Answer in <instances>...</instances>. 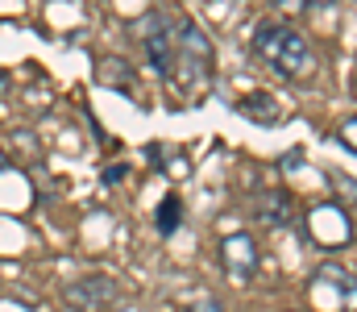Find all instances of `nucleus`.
Instances as JSON below:
<instances>
[{
  "instance_id": "nucleus-1",
  "label": "nucleus",
  "mask_w": 357,
  "mask_h": 312,
  "mask_svg": "<svg viewBox=\"0 0 357 312\" xmlns=\"http://www.w3.org/2000/svg\"><path fill=\"white\" fill-rule=\"evenodd\" d=\"M254 50L266 59L278 75H287V80H299V75H307V71L316 67L312 46H307L303 34H295L291 25H262V29L254 34Z\"/></svg>"
},
{
  "instance_id": "nucleus-2",
  "label": "nucleus",
  "mask_w": 357,
  "mask_h": 312,
  "mask_svg": "<svg viewBox=\"0 0 357 312\" xmlns=\"http://www.w3.org/2000/svg\"><path fill=\"white\" fill-rule=\"evenodd\" d=\"M175 63L187 67V75H212V46L191 21H183V29L175 34Z\"/></svg>"
},
{
  "instance_id": "nucleus-3",
  "label": "nucleus",
  "mask_w": 357,
  "mask_h": 312,
  "mask_svg": "<svg viewBox=\"0 0 357 312\" xmlns=\"http://www.w3.org/2000/svg\"><path fill=\"white\" fill-rule=\"evenodd\" d=\"M116 300V283L104 279V275H88V279H75L67 288V304L75 312H108Z\"/></svg>"
},
{
  "instance_id": "nucleus-4",
  "label": "nucleus",
  "mask_w": 357,
  "mask_h": 312,
  "mask_svg": "<svg viewBox=\"0 0 357 312\" xmlns=\"http://www.w3.org/2000/svg\"><path fill=\"white\" fill-rule=\"evenodd\" d=\"M220 262H225V271L233 279H250L258 271V246H254V237L250 233H229L220 242Z\"/></svg>"
},
{
  "instance_id": "nucleus-5",
  "label": "nucleus",
  "mask_w": 357,
  "mask_h": 312,
  "mask_svg": "<svg viewBox=\"0 0 357 312\" xmlns=\"http://www.w3.org/2000/svg\"><path fill=\"white\" fill-rule=\"evenodd\" d=\"M146 54H150V67L154 71H171L175 67V34H167V25H162V17H154L150 25H146Z\"/></svg>"
},
{
  "instance_id": "nucleus-6",
  "label": "nucleus",
  "mask_w": 357,
  "mask_h": 312,
  "mask_svg": "<svg viewBox=\"0 0 357 312\" xmlns=\"http://www.w3.org/2000/svg\"><path fill=\"white\" fill-rule=\"evenodd\" d=\"M312 229H316V237L328 242V246H345V242H349V216L337 205L316 208V212H312Z\"/></svg>"
},
{
  "instance_id": "nucleus-7",
  "label": "nucleus",
  "mask_w": 357,
  "mask_h": 312,
  "mask_svg": "<svg viewBox=\"0 0 357 312\" xmlns=\"http://www.w3.org/2000/svg\"><path fill=\"white\" fill-rule=\"evenodd\" d=\"M254 212H258L262 225H287V221H291V200H287L282 192H274V196H258V200H254Z\"/></svg>"
},
{
  "instance_id": "nucleus-8",
  "label": "nucleus",
  "mask_w": 357,
  "mask_h": 312,
  "mask_svg": "<svg viewBox=\"0 0 357 312\" xmlns=\"http://www.w3.org/2000/svg\"><path fill=\"white\" fill-rule=\"evenodd\" d=\"M96 80L100 84H108V88H133V67L125 63V59H100V67H96Z\"/></svg>"
},
{
  "instance_id": "nucleus-9",
  "label": "nucleus",
  "mask_w": 357,
  "mask_h": 312,
  "mask_svg": "<svg viewBox=\"0 0 357 312\" xmlns=\"http://www.w3.org/2000/svg\"><path fill=\"white\" fill-rule=\"evenodd\" d=\"M237 112H245V117H258V121H274V117H278V108L270 104V96H245V101L237 104Z\"/></svg>"
},
{
  "instance_id": "nucleus-10",
  "label": "nucleus",
  "mask_w": 357,
  "mask_h": 312,
  "mask_svg": "<svg viewBox=\"0 0 357 312\" xmlns=\"http://www.w3.org/2000/svg\"><path fill=\"white\" fill-rule=\"evenodd\" d=\"M178 221H183V200H178V196H167V200L158 205V229H162V233H175Z\"/></svg>"
},
{
  "instance_id": "nucleus-11",
  "label": "nucleus",
  "mask_w": 357,
  "mask_h": 312,
  "mask_svg": "<svg viewBox=\"0 0 357 312\" xmlns=\"http://www.w3.org/2000/svg\"><path fill=\"white\" fill-rule=\"evenodd\" d=\"M187 312H225L220 309V300H212V296H199V300H191V309Z\"/></svg>"
},
{
  "instance_id": "nucleus-12",
  "label": "nucleus",
  "mask_w": 357,
  "mask_h": 312,
  "mask_svg": "<svg viewBox=\"0 0 357 312\" xmlns=\"http://www.w3.org/2000/svg\"><path fill=\"white\" fill-rule=\"evenodd\" d=\"M354 129H357V121L349 117V121H345V150H349V154H354Z\"/></svg>"
},
{
  "instance_id": "nucleus-13",
  "label": "nucleus",
  "mask_w": 357,
  "mask_h": 312,
  "mask_svg": "<svg viewBox=\"0 0 357 312\" xmlns=\"http://www.w3.org/2000/svg\"><path fill=\"white\" fill-rule=\"evenodd\" d=\"M307 4H316V8H333L337 0H307Z\"/></svg>"
},
{
  "instance_id": "nucleus-14",
  "label": "nucleus",
  "mask_w": 357,
  "mask_h": 312,
  "mask_svg": "<svg viewBox=\"0 0 357 312\" xmlns=\"http://www.w3.org/2000/svg\"><path fill=\"white\" fill-rule=\"evenodd\" d=\"M0 167H4V154H0Z\"/></svg>"
}]
</instances>
